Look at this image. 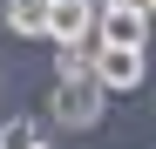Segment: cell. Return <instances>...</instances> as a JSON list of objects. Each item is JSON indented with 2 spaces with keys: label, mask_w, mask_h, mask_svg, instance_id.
I'll return each instance as SVG.
<instances>
[{
  "label": "cell",
  "mask_w": 156,
  "mask_h": 149,
  "mask_svg": "<svg viewBox=\"0 0 156 149\" xmlns=\"http://www.w3.org/2000/svg\"><path fill=\"white\" fill-rule=\"evenodd\" d=\"M95 0H55V7H48V41L55 47H88L95 41Z\"/></svg>",
  "instance_id": "7a4b0ae2"
},
{
  "label": "cell",
  "mask_w": 156,
  "mask_h": 149,
  "mask_svg": "<svg viewBox=\"0 0 156 149\" xmlns=\"http://www.w3.org/2000/svg\"><path fill=\"white\" fill-rule=\"evenodd\" d=\"M102 102H109V88H102L95 74H61L55 81V122L61 129H95Z\"/></svg>",
  "instance_id": "6da1fadb"
},
{
  "label": "cell",
  "mask_w": 156,
  "mask_h": 149,
  "mask_svg": "<svg viewBox=\"0 0 156 149\" xmlns=\"http://www.w3.org/2000/svg\"><path fill=\"white\" fill-rule=\"evenodd\" d=\"M48 136H41V122H27V115H14V122H0V149H41Z\"/></svg>",
  "instance_id": "8992f818"
},
{
  "label": "cell",
  "mask_w": 156,
  "mask_h": 149,
  "mask_svg": "<svg viewBox=\"0 0 156 149\" xmlns=\"http://www.w3.org/2000/svg\"><path fill=\"white\" fill-rule=\"evenodd\" d=\"M7 27L20 41H41L48 34V0H7Z\"/></svg>",
  "instance_id": "5b68a950"
},
{
  "label": "cell",
  "mask_w": 156,
  "mask_h": 149,
  "mask_svg": "<svg viewBox=\"0 0 156 149\" xmlns=\"http://www.w3.org/2000/svg\"><path fill=\"white\" fill-rule=\"evenodd\" d=\"M48 7H55V0H48Z\"/></svg>",
  "instance_id": "9c48e42d"
},
{
  "label": "cell",
  "mask_w": 156,
  "mask_h": 149,
  "mask_svg": "<svg viewBox=\"0 0 156 149\" xmlns=\"http://www.w3.org/2000/svg\"><path fill=\"white\" fill-rule=\"evenodd\" d=\"M149 20H156V0H149Z\"/></svg>",
  "instance_id": "52a82bcc"
},
{
  "label": "cell",
  "mask_w": 156,
  "mask_h": 149,
  "mask_svg": "<svg viewBox=\"0 0 156 149\" xmlns=\"http://www.w3.org/2000/svg\"><path fill=\"white\" fill-rule=\"evenodd\" d=\"M95 81L109 88V95L143 88V47H102L95 41Z\"/></svg>",
  "instance_id": "3957f363"
},
{
  "label": "cell",
  "mask_w": 156,
  "mask_h": 149,
  "mask_svg": "<svg viewBox=\"0 0 156 149\" xmlns=\"http://www.w3.org/2000/svg\"><path fill=\"white\" fill-rule=\"evenodd\" d=\"M95 41H102V47H143V41H149V14L109 0V7L95 14Z\"/></svg>",
  "instance_id": "277c9868"
},
{
  "label": "cell",
  "mask_w": 156,
  "mask_h": 149,
  "mask_svg": "<svg viewBox=\"0 0 156 149\" xmlns=\"http://www.w3.org/2000/svg\"><path fill=\"white\" fill-rule=\"evenodd\" d=\"M41 149H55V142H41Z\"/></svg>",
  "instance_id": "ba28073f"
}]
</instances>
